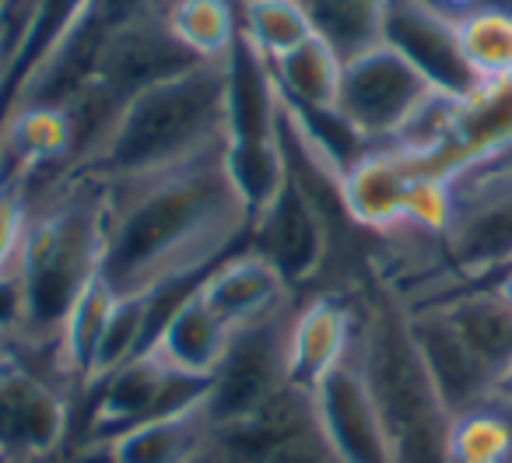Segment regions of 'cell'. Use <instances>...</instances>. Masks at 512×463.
I'll list each match as a JSON object with an SVG mask.
<instances>
[{
  "label": "cell",
  "instance_id": "obj_3",
  "mask_svg": "<svg viewBox=\"0 0 512 463\" xmlns=\"http://www.w3.org/2000/svg\"><path fill=\"white\" fill-rule=\"evenodd\" d=\"M228 60L197 64L137 92L64 169L106 186L221 148L228 141Z\"/></svg>",
  "mask_w": 512,
  "mask_h": 463
},
{
  "label": "cell",
  "instance_id": "obj_1",
  "mask_svg": "<svg viewBox=\"0 0 512 463\" xmlns=\"http://www.w3.org/2000/svg\"><path fill=\"white\" fill-rule=\"evenodd\" d=\"M102 190L99 278L116 299H151L204 278L253 232V214L228 169V141L183 165Z\"/></svg>",
  "mask_w": 512,
  "mask_h": 463
},
{
  "label": "cell",
  "instance_id": "obj_25",
  "mask_svg": "<svg viewBox=\"0 0 512 463\" xmlns=\"http://www.w3.org/2000/svg\"><path fill=\"white\" fill-rule=\"evenodd\" d=\"M456 225V197L453 186L439 176H414L404 200V225L418 236L446 239Z\"/></svg>",
  "mask_w": 512,
  "mask_h": 463
},
{
  "label": "cell",
  "instance_id": "obj_17",
  "mask_svg": "<svg viewBox=\"0 0 512 463\" xmlns=\"http://www.w3.org/2000/svg\"><path fill=\"white\" fill-rule=\"evenodd\" d=\"M207 432H211V414L204 400H197L183 411L162 414L120 435L113 446L102 449V456L109 463H186L204 446Z\"/></svg>",
  "mask_w": 512,
  "mask_h": 463
},
{
  "label": "cell",
  "instance_id": "obj_8",
  "mask_svg": "<svg viewBox=\"0 0 512 463\" xmlns=\"http://www.w3.org/2000/svg\"><path fill=\"white\" fill-rule=\"evenodd\" d=\"M74 397L18 358L0 362V453L8 460H46L67 453Z\"/></svg>",
  "mask_w": 512,
  "mask_h": 463
},
{
  "label": "cell",
  "instance_id": "obj_10",
  "mask_svg": "<svg viewBox=\"0 0 512 463\" xmlns=\"http://www.w3.org/2000/svg\"><path fill=\"white\" fill-rule=\"evenodd\" d=\"M407 313H411V334L418 344V355L449 418L470 411L495 390H502L435 302H425L418 309L407 306Z\"/></svg>",
  "mask_w": 512,
  "mask_h": 463
},
{
  "label": "cell",
  "instance_id": "obj_6",
  "mask_svg": "<svg viewBox=\"0 0 512 463\" xmlns=\"http://www.w3.org/2000/svg\"><path fill=\"white\" fill-rule=\"evenodd\" d=\"M204 397L207 379L183 376V372L158 362L151 351H141L137 358H130L127 365L109 372L102 383L88 390V411L85 425H81L85 453L113 446L120 435L134 432L144 421L176 414Z\"/></svg>",
  "mask_w": 512,
  "mask_h": 463
},
{
  "label": "cell",
  "instance_id": "obj_21",
  "mask_svg": "<svg viewBox=\"0 0 512 463\" xmlns=\"http://www.w3.org/2000/svg\"><path fill=\"white\" fill-rule=\"evenodd\" d=\"M235 11H239V32L271 64L285 60L316 36L302 0H235Z\"/></svg>",
  "mask_w": 512,
  "mask_h": 463
},
{
  "label": "cell",
  "instance_id": "obj_29",
  "mask_svg": "<svg viewBox=\"0 0 512 463\" xmlns=\"http://www.w3.org/2000/svg\"><path fill=\"white\" fill-rule=\"evenodd\" d=\"M502 390H509V393H512V379H509V383H505V386H502Z\"/></svg>",
  "mask_w": 512,
  "mask_h": 463
},
{
  "label": "cell",
  "instance_id": "obj_12",
  "mask_svg": "<svg viewBox=\"0 0 512 463\" xmlns=\"http://www.w3.org/2000/svg\"><path fill=\"white\" fill-rule=\"evenodd\" d=\"M414 172L397 148H372L341 176V200L351 225L390 236L404 225V200Z\"/></svg>",
  "mask_w": 512,
  "mask_h": 463
},
{
  "label": "cell",
  "instance_id": "obj_31",
  "mask_svg": "<svg viewBox=\"0 0 512 463\" xmlns=\"http://www.w3.org/2000/svg\"><path fill=\"white\" fill-rule=\"evenodd\" d=\"M428 4H432V0H428Z\"/></svg>",
  "mask_w": 512,
  "mask_h": 463
},
{
  "label": "cell",
  "instance_id": "obj_23",
  "mask_svg": "<svg viewBox=\"0 0 512 463\" xmlns=\"http://www.w3.org/2000/svg\"><path fill=\"white\" fill-rule=\"evenodd\" d=\"M456 43L474 81L512 78V8H477L456 18Z\"/></svg>",
  "mask_w": 512,
  "mask_h": 463
},
{
  "label": "cell",
  "instance_id": "obj_2",
  "mask_svg": "<svg viewBox=\"0 0 512 463\" xmlns=\"http://www.w3.org/2000/svg\"><path fill=\"white\" fill-rule=\"evenodd\" d=\"M102 207L106 190L64 165L29 179L32 218L22 267V323L15 334L18 348L29 355L60 362L67 316L99 278Z\"/></svg>",
  "mask_w": 512,
  "mask_h": 463
},
{
  "label": "cell",
  "instance_id": "obj_14",
  "mask_svg": "<svg viewBox=\"0 0 512 463\" xmlns=\"http://www.w3.org/2000/svg\"><path fill=\"white\" fill-rule=\"evenodd\" d=\"M355 337V309L334 292H316L299 302L292 327V386L316 393L320 383L348 358Z\"/></svg>",
  "mask_w": 512,
  "mask_h": 463
},
{
  "label": "cell",
  "instance_id": "obj_26",
  "mask_svg": "<svg viewBox=\"0 0 512 463\" xmlns=\"http://www.w3.org/2000/svg\"><path fill=\"white\" fill-rule=\"evenodd\" d=\"M207 435H211V432H207ZM186 463H232V460H228V456H221L218 449H214L211 442L204 439V446H200L197 453H193V456H190V460H186Z\"/></svg>",
  "mask_w": 512,
  "mask_h": 463
},
{
  "label": "cell",
  "instance_id": "obj_30",
  "mask_svg": "<svg viewBox=\"0 0 512 463\" xmlns=\"http://www.w3.org/2000/svg\"><path fill=\"white\" fill-rule=\"evenodd\" d=\"M0 463H8V456H0Z\"/></svg>",
  "mask_w": 512,
  "mask_h": 463
},
{
  "label": "cell",
  "instance_id": "obj_24",
  "mask_svg": "<svg viewBox=\"0 0 512 463\" xmlns=\"http://www.w3.org/2000/svg\"><path fill=\"white\" fill-rule=\"evenodd\" d=\"M29 218V179H0V285H22Z\"/></svg>",
  "mask_w": 512,
  "mask_h": 463
},
{
  "label": "cell",
  "instance_id": "obj_22",
  "mask_svg": "<svg viewBox=\"0 0 512 463\" xmlns=\"http://www.w3.org/2000/svg\"><path fill=\"white\" fill-rule=\"evenodd\" d=\"M169 29L204 64L228 60L239 39L235 0H172Z\"/></svg>",
  "mask_w": 512,
  "mask_h": 463
},
{
  "label": "cell",
  "instance_id": "obj_11",
  "mask_svg": "<svg viewBox=\"0 0 512 463\" xmlns=\"http://www.w3.org/2000/svg\"><path fill=\"white\" fill-rule=\"evenodd\" d=\"M386 43L404 53L439 92L467 95L477 85L456 43V18L428 0H390Z\"/></svg>",
  "mask_w": 512,
  "mask_h": 463
},
{
  "label": "cell",
  "instance_id": "obj_16",
  "mask_svg": "<svg viewBox=\"0 0 512 463\" xmlns=\"http://www.w3.org/2000/svg\"><path fill=\"white\" fill-rule=\"evenodd\" d=\"M435 306L446 313L456 334L481 358L498 386L512 379V302L502 288H467L453 299H439Z\"/></svg>",
  "mask_w": 512,
  "mask_h": 463
},
{
  "label": "cell",
  "instance_id": "obj_7",
  "mask_svg": "<svg viewBox=\"0 0 512 463\" xmlns=\"http://www.w3.org/2000/svg\"><path fill=\"white\" fill-rule=\"evenodd\" d=\"M435 92L439 88L404 53L383 43L344 64L337 116L369 148H386Z\"/></svg>",
  "mask_w": 512,
  "mask_h": 463
},
{
  "label": "cell",
  "instance_id": "obj_27",
  "mask_svg": "<svg viewBox=\"0 0 512 463\" xmlns=\"http://www.w3.org/2000/svg\"><path fill=\"white\" fill-rule=\"evenodd\" d=\"M498 288H502V295L512 302V267H509V271H505V278H502V285H498Z\"/></svg>",
  "mask_w": 512,
  "mask_h": 463
},
{
  "label": "cell",
  "instance_id": "obj_13",
  "mask_svg": "<svg viewBox=\"0 0 512 463\" xmlns=\"http://www.w3.org/2000/svg\"><path fill=\"white\" fill-rule=\"evenodd\" d=\"M200 295L225 327L239 330L246 323L260 320L264 313H271L285 299H292L295 292L264 253L242 250L204 274Z\"/></svg>",
  "mask_w": 512,
  "mask_h": 463
},
{
  "label": "cell",
  "instance_id": "obj_28",
  "mask_svg": "<svg viewBox=\"0 0 512 463\" xmlns=\"http://www.w3.org/2000/svg\"><path fill=\"white\" fill-rule=\"evenodd\" d=\"M11 8V0H0V18H4V11Z\"/></svg>",
  "mask_w": 512,
  "mask_h": 463
},
{
  "label": "cell",
  "instance_id": "obj_4",
  "mask_svg": "<svg viewBox=\"0 0 512 463\" xmlns=\"http://www.w3.org/2000/svg\"><path fill=\"white\" fill-rule=\"evenodd\" d=\"M351 309H355L351 351L383 418L390 460L449 463V421L453 418L442 407L418 355L407 302H400L393 285L376 281L362 288Z\"/></svg>",
  "mask_w": 512,
  "mask_h": 463
},
{
  "label": "cell",
  "instance_id": "obj_15",
  "mask_svg": "<svg viewBox=\"0 0 512 463\" xmlns=\"http://www.w3.org/2000/svg\"><path fill=\"white\" fill-rule=\"evenodd\" d=\"M228 341H232V327H225V323L214 316V309L204 302L200 285H197L176 309H172L169 320L162 323L155 341L144 351H151L158 362L183 372V376L207 379V383H211Z\"/></svg>",
  "mask_w": 512,
  "mask_h": 463
},
{
  "label": "cell",
  "instance_id": "obj_20",
  "mask_svg": "<svg viewBox=\"0 0 512 463\" xmlns=\"http://www.w3.org/2000/svg\"><path fill=\"white\" fill-rule=\"evenodd\" d=\"M449 463H512L509 390H495L449 421Z\"/></svg>",
  "mask_w": 512,
  "mask_h": 463
},
{
  "label": "cell",
  "instance_id": "obj_9",
  "mask_svg": "<svg viewBox=\"0 0 512 463\" xmlns=\"http://www.w3.org/2000/svg\"><path fill=\"white\" fill-rule=\"evenodd\" d=\"M313 397L323 432H327L330 446L337 449L341 463H393L383 418H379L372 390L358 369L355 351H348V358L323 379Z\"/></svg>",
  "mask_w": 512,
  "mask_h": 463
},
{
  "label": "cell",
  "instance_id": "obj_19",
  "mask_svg": "<svg viewBox=\"0 0 512 463\" xmlns=\"http://www.w3.org/2000/svg\"><path fill=\"white\" fill-rule=\"evenodd\" d=\"M271 67L274 78H278V88L295 109H302L309 116L337 113L344 60L320 36H313L309 43H302L299 50L288 53L285 60H278Z\"/></svg>",
  "mask_w": 512,
  "mask_h": 463
},
{
  "label": "cell",
  "instance_id": "obj_5",
  "mask_svg": "<svg viewBox=\"0 0 512 463\" xmlns=\"http://www.w3.org/2000/svg\"><path fill=\"white\" fill-rule=\"evenodd\" d=\"M299 299H285L260 320L232 330L225 355L207 383L204 407L211 425L246 418L292 386V327Z\"/></svg>",
  "mask_w": 512,
  "mask_h": 463
},
{
  "label": "cell",
  "instance_id": "obj_18",
  "mask_svg": "<svg viewBox=\"0 0 512 463\" xmlns=\"http://www.w3.org/2000/svg\"><path fill=\"white\" fill-rule=\"evenodd\" d=\"M316 36L348 64L386 43L390 0H302Z\"/></svg>",
  "mask_w": 512,
  "mask_h": 463
},
{
  "label": "cell",
  "instance_id": "obj_32",
  "mask_svg": "<svg viewBox=\"0 0 512 463\" xmlns=\"http://www.w3.org/2000/svg\"><path fill=\"white\" fill-rule=\"evenodd\" d=\"M0 456H4V453H0Z\"/></svg>",
  "mask_w": 512,
  "mask_h": 463
}]
</instances>
